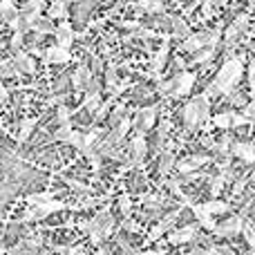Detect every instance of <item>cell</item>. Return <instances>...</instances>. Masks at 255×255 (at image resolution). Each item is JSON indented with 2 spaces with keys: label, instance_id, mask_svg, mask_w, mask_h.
<instances>
[{
  "label": "cell",
  "instance_id": "1",
  "mask_svg": "<svg viewBox=\"0 0 255 255\" xmlns=\"http://www.w3.org/2000/svg\"><path fill=\"white\" fill-rule=\"evenodd\" d=\"M240 79H242V61L235 56H229L224 61V65L220 67V72H217L215 81L208 85L206 94L208 97H220V94L233 92V88L240 83Z\"/></svg>",
  "mask_w": 255,
  "mask_h": 255
},
{
  "label": "cell",
  "instance_id": "2",
  "mask_svg": "<svg viewBox=\"0 0 255 255\" xmlns=\"http://www.w3.org/2000/svg\"><path fill=\"white\" fill-rule=\"evenodd\" d=\"M79 226L90 235V242L101 244L103 240H108L112 235V231H115V217H112V213L108 211V208H103L92 220H83Z\"/></svg>",
  "mask_w": 255,
  "mask_h": 255
},
{
  "label": "cell",
  "instance_id": "3",
  "mask_svg": "<svg viewBox=\"0 0 255 255\" xmlns=\"http://www.w3.org/2000/svg\"><path fill=\"white\" fill-rule=\"evenodd\" d=\"M190 211L195 213V217H197V222L202 224V229L206 231H215V222H213V215L215 213H229L231 206L229 202H220L217 197H213L211 202H204V204H193L190 206Z\"/></svg>",
  "mask_w": 255,
  "mask_h": 255
},
{
  "label": "cell",
  "instance_id": "4",
  "mask_svg": "<svg viewBox=\"0 0 255 255\" xmlns=\"http://www.w3.org/2000/svg\"><path fill=\"white\" fill-rule=\"evenodd\" d=\"M63 208H67V202L49 199V202H45V204H36V206H29L25 213H22V220H18V222H40V220H45L47 215H52V213L63 211Z\"/></svg>",
  "mask_w": 255,
  "mask_h": 255
},
{
  "label": "cell",
  "instance_id": "5",
  "mask_svg": "<svg viewBox=\"0 0 255 255\" xmlns=\"http://www.w3.org/2000/svg\"><path fill=\"white\" fill-rule=\"evenodd\" d=\"M244 217L247 215H231L229 220L224 222V224H220V226H215V231L213 233L217 235V238H222V240H233V238H238L240 233H244Z\"/></svg>",
  "mask_w": 255,
  "mask_h": 255
},
{
  "label": "cell",
  "instance_id": "6",
  "mask_svg": "<svg viewBox=\"0 0 255 255\" xmlns=\"http://www.w3.org/2000/svg\"><path fill=\"white\" fill-rule=\"evenodd\" d=\"M157 106H150V108H141L139 112L134 115V119H132V130L136 132V134H145V132L152 128L154 119H157Z\"/></svg>",
  "mask_w": 255,
  "mask_h": 255
},
{
  "label": "cell",
  "instance_id": "7",
  "mask_svg": "<svg viewBox=\"0 0 255 255\" xmlns=\"http://www.w3.org/2000/svg\"><path fill=\"white\" fill-rule=\"evenodd\" d=\"M249 27H251V18H249V13H240V16L233 20V25L226 29L224 43L229 45V47H231V45H235V43H238V40L249 31Z\"/></svg>",
  "mask_w": 255,
  "mask_h": 255
},
{
  "label": "cell",
  "instance_id": "8",
  "mask_svg": "<svg viewBox=\"0 0 255 255\" xmlns=\"http://www.w3.org/2000/svg\"><path fill=\"white\" fill-rule=\"evenodd\" d=\"M199 226L202 224L197 222V224H188V226H181V229L172 231L170 238H168V242H170L172 247H181V244L193 242V240L199 238Z\"/></svg>",
  "mask_w": 255,
  "mask_h": 255
},
{
  "label": "cell",
  "instance_id": "9",
  "mask_svg": "<svg viewBox=\"0 0 255 255\" xmlns=\"http://www.w3.org/2000/svg\"><path fill=\"white\" fill-rule=\"evenodd\" d=\"M213 159H215V157H206V154H193V157L179 159V161H177V170H179V175H193V172H197L202 166L211 163Z\"/></svg>",
  "mask_w": 255,
  "mask_h": 255
},
{
  "label": "cell",
  "instance_id": "10",
  "mask_svg": "<svg viewBox=\"0 0 255 255\" xmlns=\"http://www.w3.org/2000/svg\"><path fill=\"white\" fill-rule=\"evenodd\" d=\"M94 72L90 70L88 63H79V67L74 70V74H72V88H74V92H85V88H88V83L92 81Z\"/></svg>",
  "mask_w": 255,
  "mask_h": 255
},
{
  "label": "cell",
  "instance_id": "11",
  "mask_svg": "<svg viewBox=\"0 0 255 255\" xmlns=\"http://www.w3.org/2000/svg\"><path fill=\"white\" fill-rule=\"evenodd\" d=\"M45 65H65V63L72 61V54L67 47H61V45H54V47H49L47 52H45L43 56Z\"/></svg>",
  "mask_w": 255,
  "mask_h": 255
},
{
  "label": "cell",
  "instance_id": "12",
  "mask_svg": "<svg viewBox=\"0 0 255 255\" xmlns=\"http://www.w3.org/2000/svg\"><path fill=\"white\" fill-rule=\"evenodd\" d=\"M168 52H170V36L166 34V36H161V47H159V52L154 54V58H152V74H154V79H159L161 70L166 67Z\"/></svg>",
  "mask_w": 255,
  "mask_h": 255
},
{
  "label": "cell",
  "instance_id": "13",
  "mask_svg": "<svg viewBox=\"0 0 255 255\" xmlns=\"http://www.w3.org/2000/svg\"><path fill=\"white\" fill-rule=\"evenodd\" d=\"M54 36H56V40H58V45L61 47H67L70 49L72 45H74V40L79 38V36L74 34V29H72V22H61V25L56 27V31H54Z\"/></svg>",
  "mask_w": 255,
  "mask_h": 255
},
{
  "label": "cell",
  "instance_id": "14",
  "mask_svg": "<svg viewBox=\"0 0 255 255\" xmlns=\"http://www.w3.org/2000/svg\"><path fill=\"white\" fill-rule=\"evenodd\" d=\"M231 154H235V157H240L244 163L253 166V163H255V143H247V141L233 143V145H231Z\"/></svg>",
  "mask_w": 255,
  "mask_h": 255
},
{
  "label": "cell",
  "instance_id": "15",
  "mask_svg": "<svg viewBox=\"0 0 255 255\" xmlns=\"http://www.w3.org/2000/svg\"><path fill=\"white\" fill-rule=\"evenodd\" d=\"M13 63L20 70V74H36V61L31 58V54L18 49V52H13Z\"/></svg>",
  "mask_w": 255,
  "mask_h": 255
},
{
  "label": "cell",
  "instance_id": "16",
  "mask_svg": "<svg viewBox=\"0 0 255 255\" xmlns=\"http://www.w3.org/2000/svg\"><path fill=\"white\" fill-rule=\"evenodd\" d=\"M145 154H148V143H145V134H136L132 139V163L141 166L145 161Z\"/></svg>",
  "mask_w": 255,
  "mask_h": 255
},
{
  "label": "cell",
  "instance_id": "17",
  "mask_svg": "<svg viewBox=\"0 0 255 255\" xmlns=\"http://www.w3.org/2000/svg\"><path fill=\"white\" fill-rule=\"evenodd\" d=\"M177 217H179V211H172V213H168V215L163 217V220L159 222V224L154 226L152 231H150V235H148V242H154V240H159V238H161V235L166 233V231L170 229L172 224H175V220H177Z\"/></svg>",
  "mask_w": 255,
  "mask_h": 255
},
{
  "label": "cell",
  "instance_id": "18",
  "mask_svg": "<svg viewBox=\"0 0 255 255\" xmlns=\"http://www.w3.org/2000/svg\"><path fill=\"white\" fill-rule=\"evenodd\" d=\"M54 18H49V16H36V18H31V31H38V34H54L56 31V27H54Z\"/></svg>",
  "mask_w": 255,
  "mask_h": 255
},
{
  "label": "cell",
  "instance_id": "19",
  "mask_svg": "<svg viewBox=\"0 0 255 255\" xmlns=\"http://www.w3.org/2000/svg\"><path fill=\"white\" fill-rule=\"evenodd\" d=\"M43 7H45V0H29V2H25L20 7V16L27 18V20H29V25H31V18L40 16Z\"/></svg>",
  "mask_w": 255,
  "mask_h": 255
},
{
  "label": "cell",
  "instance_id": "20",
  "mask_svg": "<svg viewBox=\"0 0 255 255\" xmlns=\"http://www.w3.org/2000/svg\"><path fill=\"white\" fill-rule=\"evenodd\" d=\"M190 34H193V31H190L188 22H186L184 18H177V16H172V29H170V36H172V38L186 40Z\"/></svg>",
  "mask_w": 255,
  "mask_h": 255
},
{
  "label": "cell",
  "instance_id": "21",
  "mask_svg": "<svg viewBox=\"0 0 255 255\" xmlns=\"http://www.w3.org/2000/svg\"><path fill=\"white\" fill-rule=\"evenodd\" d=\"M215 54H217V45H208V47L197 49V52L193 54V61H190V65H206L211 58H215Z\"/></svg>",
  "mask_w": 255,
  "mask_h": 255
},
{
  "label": "cell",
  "instance_id": "22",
  "mask_svg": "<svg viewBox=\"0 0 255 255\" xmlns=\"http://www.w3.org/2000/svg\"><path fill=\"white\" fill-rule=\"evenodd\" d=\"M195 79H197V76L190 74V72H184V74H179V85H177V92H175V97H172V99L186 97V94L190 92V88H193Z\"/></svg>",
  "mask_w": 255,
  "mask_h": 255
},
{
  "label": "cell",
  "instance_id": "23",
  "mask_svg": "<svg viewBox=\"0 0 255 255\" xmlns=\"http://www.w3.org/2000/svg\"><path fill=\"white\" fill-rule=\"evenodd\" d=\"M36 124H38V119H36V117H27V119H22L20 132H18V136H16L18 143H25V141L29 139L31 132H34V128H36Z\"/></svg>",
  "mask_w": 255,
  "mask_h": 255
},
{
  "label": "cell",
  "instance_id": "24",
  "mask_svg": "<svg viewBox=\"0 0 255 255\" xmlns=\"http://www.w3.org/2000/svg\"><path fill=\"white\" fill-rule=\"evenodd\" d=\"M117 70H119V65H117L115 61H108V67H106V85L108 90H119V76H117Z\"/></svg>",
  "mask_w": 255,
  "mask_h": 255
},
{
  "label": "cell",
  "instance_id": "25",
  "mask_svg": "<svg viewBox=\"0 0 255 255\" xmlns=\"http://www.w3.org/2000/svg\"><path fill=\"white\" fill-rule=\"evenodd\" d=\"M0 9H2V20H4V22H9V25H13V22L18 20V16H20V9L13 7L11 0H2Z\"/></svg>",
  "mask_w": 255,
  "mask_h": 255
},
{
  "label": "cell",
  "instance_id": "26",
  "mask_svg": "<svg viewBox=\"0 0 255 255\" xmlns=\"http://www.w3.org/2000/svg\"><path fill=\"white\" fill-rule=\"evenodd\" d=\"M47 16L49 18H63V20H65V18L70 16V11H67V0H54L47 9Z\"/></svg>",
  "mask_w": 255,
  "mask_h": 255
},
{
  "label": "cell",
  "instance_id": "27",
  "mask_svg": "<svg viewBox=\"0 0 255 255\" xmlns=\"http://www.w3.org/2000/svg\"><path fill=\"white\" fill-rule=\"evenodd\" d=\"M168 132H170V121L161 119V124H159V128H157V148H159V152H161L168 143Z\"/></svg>",
  "mask_w": 255,
  "mask_h": 255
},
{
  "label": "cell",
  "instance_id": "28",
  "mask_svg": "<svg viewBox=\"0 0 255 255\" xmlns=\"http://www.w3.org/2000/svg\"><path fill=\"white\" fill-rule=\"evenodd\" d=\"M211 124L220 130H229V128H233V112H220L211 119Z\"/></svg>",
  "mask_w": 255,
  "mask_h": 255
},
{
  "label": "cell",
  "instance_id": "29",
  "mask_svg": "<svg viewBox=\"0 0 255 255\" xmlns=\"http://www.w3.org/2000/svg\"><path fill=\"white\" fill-rule=\"evenodd\" d=\"M54 197H56V193H52V190H45V193H31V195H27L25 202L29 204V206H36V204H45V202H49V199H54Z\"/></svg>",
  "mask_w": 255,
  "mask_h": 255
},
{
  "label": "cell",
  "instance_id": "30",
  "mask_svg": "<svg viewBox=\"0 0 255 255\" xmlns=\"http://www.w3.org/2000/svg\"><path fill=\"white\" fill-rule=\"evenodd\" d=\"M224 2V0H204L202 2V18H213V13L217 11V7Z\"/></svg>",
  "mask_w": 255,
  "mask_h": 255
},
{
  "label": "cell",
  "instance_id": "31",
  "mask_svg": "<svg viewBox=\"0 0 255 255\" xmlns=\"http://www.w3.org/2000/svg\"><path fill=\"white\" fill-rule=\"evenodd\" d=\"M208 181H211V197H217V195L222 193V188H224V184H226V177L220 172L217 177H208Z\"/></svg>",
  "mask_w": 255,
  "mask_h": 255
},
{
  "label": "cell",
  "instance_id": "32",
  "mask_svg": "<svg viewBox=\"0 0 255 255\" xmlns=\"http://www.w3.org/2000/svg\"><path fill=\"white\" fill-rule=\"evenodd\" d=\"M63 181H65V184L70 186L72 190H76V193H81V195H90V190H92L88 184H81L79 179H70V177H63Z\"/></svg>",
  "mask_w": 255,
  "mask_h": 255
},
{
  "label": "cell",
  "instance_id": "33",
  "mask_svg": "<svg viewBox=\"0 0 255 255\" xmlns=\"http://www.w3.org/2000/svg\"><path fill=\"white\" fill-rule=\"evenodd\" d=\"M244 240H247V244L255 251V224L253 222H247V224H244Z\"/></svg>",
  "mask_w": 255,
  "mask_h": 255
},
{
  "label": "cell",
  "instance_id": "34",
  "mask_svg": "<svg viewBox=\"0 0 255 255\" xmlns=\"http://www.w3.org/2000/svg\"><path fill=\"white\" fill-rule=\"evenodd\" d=\"M56 119H58V124H72V112H70V108L67 106H58V110H56Z\"/></svg>",
  "mask_w": 255,
  "mask_h": 255
},
{
  "label": "cell",
  "instance_id": "35",
  "mask_svg": "<svg viewBox=\"0 0 255 255\" xmlns=\"http://www.w3.org/2000/svg\"><path fill=\"white\" fill-rule=\"evenodd\" d=\"M119 211H121V215H130V213H132V199H130V195H121V197H119Z\"/></svg>",
  "mask_w": 255,
  "mask_h": 255
},
{
  "label": "cell",
  "instance_id": "36",
  "mask_svg": "<svg viewBox=\"0 0 255 255\" xmlns=\"http://www.w3.org/2000/svg\"><path fill=\"white\" fill-rule=\"evenodd\" d=\"M242 112L249 117V119H255V99H251V101H249L247 106L242 108Z\"/></svg>",
  "mask_w": 255,
  "mask_h": 255
},
{
  "label": "cell",
  "instance_id": "37",
  "mask_svg": "<svg viewBox=\"0 0 255 255\" xmlns=\"http://www.w3.org/2000/svg\"><path fill=\"white\" fill-rule=\"evenodd\" d=\"M249 88L255 90V63L251 61V65H249Z\"/></svg>",
  "mask_w": 255,
  "mask_h": 255
},
{
  "label": "cell",
  "instance_id": "38",
  "mask_svg": "<svg viewBox=\"0 0 255 255\" xmlns=\"http://www.w3.org/2000/svg\"><path fill=\"white\" fill-rule=\"evenodd\" d=\"M101 70H103V61L99 56H92V72L94 74H99Z\"/></svg>",
  "mask_w": 255,
  "mask_h": 255
}]
</instances>
